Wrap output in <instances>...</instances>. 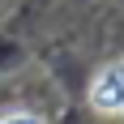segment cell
Wrapping results in <instances>:
<instances>
[{
    "instance_id": "6da1fadb",
    "label": "cell",
    "mask_w": 124,
    "mask_h": 124,
    "mask_svg": "<svg viewBox=\"0 0 124 124\" xmlns=\"http://www.w3.org/2000/svg\"><path fill=\"white\" fill-rule=\"evenodd\" d=\"M90 103L103 116H120L124 111V60L99 69V77L90 81Z\"/></svg>"
},
{
    "instance_id": "7a4b0ae2",
    "label": "cell",
    "mask_w": 124,
    "mask_h": 124,
    "mask_svg": "<svg viewBox=\"0 0 124 124\" xmlns=\"http://www.w3.org/2000/svg\"><path fill=\"white\" fill-rule=\"evenodd\" d=\"M0 124H39V120H34V116H26V111H13V116H4Z\"/></svg>"
}]
</instances>
